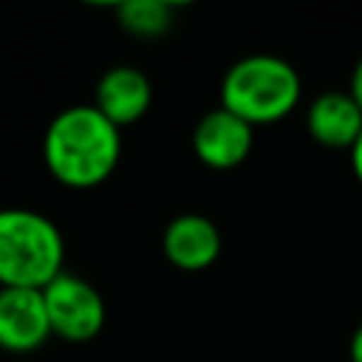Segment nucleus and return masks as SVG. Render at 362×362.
Here are the masks:
<instances>
[{
  "label": "nucleus",
  "mask_w": 362,
  "mask_h": 362,
  "mask_svg": "<svg viewBox=\"0 0 362 362\" xmlns=\"http://www.w3.org/2000/svg\"><path fill=\"white\" fill-rule=\"evenodd\" d=\"M348 356H351V362H362V325H359V328L354 331V337H351Z\"/></svg>",
  "instance_id": "nucleus-13"
},
{
  "label": "nucleus",
  "mask_w": 362,
  "mask_h": 362,
  "mask_svg": "<svg viewBox=\"0 0 362 362\" xmlns=\"http://www.w3.org/2000/svg\"><path fill=\"white\" fill-rule=\"evenodd\" d=\"M255 144V127L229 113L226 107H215L204 113L192 130L195 158L212 170H232L243 164Z\"/></svg>",
  "instance_id": "nucleus-5"
},
{
  "label": "nucleus",
  "mask_w": 362,
  "mask_h": 362,
  "mask_svg": "<svg viewBox=\"0 0 362 362\" xmlns=\"http://www.w3.org/2000/svg\"><path fill=\"white\" fill-rule=\"evenodd\" d=\"M116 20L133 37H161L173 25V6L164 0H127L116 6Z\"/></svg>",
  "instance_id": "nucleus-10"
},
{
  "label": "nucleus",
  "mask_w": 362,
  "mask_h": 362,
  "mask_svg": "<svg viewBox=\"0 0 362 362\" xmlns=\"http://www.w3.org/2000/svg\"><path fill=\"white\" fill-rule=\"evenodd\" d=\"M51 337L42 291L0 288V348L8 354H31Z\"/></svg>",
  "instance_id": "nucleus-6"
},
{
  "label": "nucleus",
  "mask_w": 362,
  "mask_h": 362,
  "mask_svg": "<svg viewBox=\"0 0 362 362\" xmlns=\"http://www.w3.org/2000/svg\"><path fill=\"white\" fill-rule=\"evenodd\" d=\"M305 127L317 144L331 150H351L362 133V110L351 99V93L325 90L311 102Z\"/></svg>",
  "instance_id": "nucleus-9"
},
{
  "label": "nucleus",
  "mask_w": 362,
  "mask_h": 362,
  "mask_svg": "<svg viewBox=\"0 0 362 362\" xmlns=\"http://www.w3.org/2000/svg\"><path fill=\"white\" fill-rule=\"evenodd\" d=\"M303 93L300 74L291 62L272 54L238 59L221 82V107L246 124H272L286 119Z\"/></svg>",
  "instance_id": "nucleus-3"
},
{
  "label": "nucleus",
  "mask_w": 362,
  "mask_h": 362,
  "mask_svg": "<svg viewBox=\"0 0 362 362\" xmlns=\"http://www.w3.org/2000/svg\"><path fill=\"white\" fill-rule=\"evenodd\" d=\"M348 153H351V170H354L356 181L362 184V133H359V139L354 141V147Z\"/></svg>",
  "instance_id": "nucleus-12"
},
{
  "label": "nucleus",
  "mask_w": 362,
  "mask_h": 362,
  "mask_svg": "<svg viewBox=\"0 0 362 362\" xmlns=\"http://www.w3.org/2000/svg\"><path fill=\"white\" fill-rule=\"evenodd\" d=\"M153 102L150 79L133 65H113L96 82L93 107L119 130L139 122Z\"/></svg>",
  "instance_id": "nucleus-7"
},
{
  "label": "nucleus",
  "mask_w": 362,
  "mask_h": 362,
  "mask_svg": "<svg viewBox=\"0 0 362 362\" xmlns=\"http://www.w3.org/2000/svg\"><path fill=\"white\" fill-rule=\"evenodd\" d=\"M348 93H351V99L359 105V110H362V57H359V62L354 65V74H351V88H348Z\"/></svg>",
  "instance_id": "nucleus-11"
},
{
  "label": "nucleus",
  "mask_w": 362,
  "mask_h": 362,
  "mask_svg": "<svg viewBox=\"0 0 362 362\" xmlns=\"http://www.w3.org/2000/svg\"><path fill=\"white\" fill-rule=\"evenodd\" d=\"M65 272V240L59 226L25 206L0 209V288L42 291Z\"/></svg>",
  "instance_id": "nucleus-2"
},
{
  "label": "nucleus",
  "mask_w": 362,
  "mask_h": 362,
  "mask_svg": "<svg viewBox=\"0 0 362 362\" xmlns=\"http://www.w3.org/2000/svg\"><path fill=\"white\" fill-rule=\"evenodd\" d=\"M51 337L65 342H90L105 328V300L85 277L62 272L42 288Z\"/></svg>",
  "instance_id": "nucleus-4"
},
{
  "label": "nucleus",
  "mask_w": 362,
  "mask_h": 362,
  "mask_svg": "<svg viewBox=\"0 0 362 362\" xmlns=\"http://www.w3.org/2000/svg\"><path fill=\"white\" fill-rule=\"evenodd\" d=\"M221 246L223 240L218 226L206 215H195V212L173 218L161 235L164 257L181 272H201L212 266L221 255Z\"/></svg>",
  "instance_id": "nucleus-8"
},
{
  "label": "nucleus",
  "mask_w": 362,
  "mask_h": 362,
  "mask_svg": "<svg viewBox=\"0 0 362 362\" xmlns=\"http://www.w3.org/2000/svg\"><path fill=\"white\" fill-rule=\"evenodd\" d=\"M122 156V136L93 105L59 110L42 136V161L51 178L68 189L105 184Z\"/></svg>",
  "instance_id": "nucleus-1"
}]
</instances>
